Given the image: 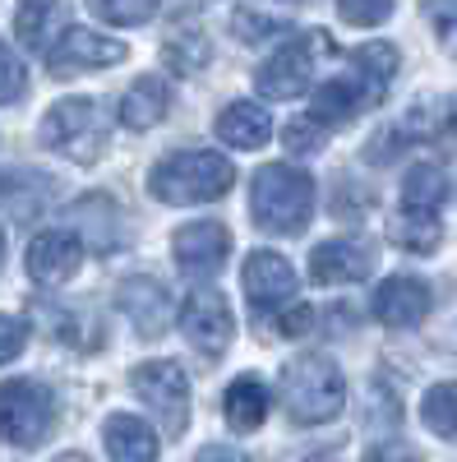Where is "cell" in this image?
<instances>
[{
    "mask_svg": "<svg viewBox=\"0 0 457 462\" xmlns=\"http://www.w3.org/2000/svg\"><path fill=\"white\" fill-rule=\"evenodd\" d=\"M398 74V51L388 42H365L352 51V69L315 88V121L319 125H347L374 102H384Z\"/></svg>",
    "mask_w": 457,
    "mask_h": 462,
    "instance_id": "obj_1",
    "label": "cell"
},
{
    "mask_svg": "<svg viewBox=\"0 0 457 462\" xmlns=\"http://www.w3.org/2000/svg\"><path fill=\"white\" fill-rule=\"evenodd\" d=\"M250 213L273 236H300L315 217V180L287 162L259 167L250 189Z\"/></svg>",
    "mask_w": 457,
    "mask_h": 462,
    "instance_id": "obj_2",
    "label": "cell"
},
{
    "mask_svg": "<svg viewBox=\"0 0 457 462\" xmlns=\"http://www.w3.org/2000/svg\"><path fill=\"white\" fill-rule=\"evenodd\" d=\"M232 180H236V167L222 152L185 148V152H171V158H162L152 167L148 189L162 204H213L232 189Z\"/></svg>",
    "mask_w": 457,
    "mask_h": 462,
    "instance_id": "obj_3",
    "label": "cell"
},
{
    "mask_svg": "<svg viewBox=\"0 0 457 462\" xmlns=\"http://www.w3.org/2000/svg\"><path fill=\"white\" fill-rule=\"evenodd\" d=\"M282 402L300 426H324L347 407V379L328 356H300L282 370Z\"/></svg>",
    "mask_w": 457,
    "mask_h": 462,
    "instance_id": "obj_4",
    "label": "cell"
},
{
    "mask_svg": "<svg viewBox=\"0 0 457 462\" xmlns=\"http://www.w3.org/2000/svg\"><path fill=\"white\" fill-rule=\"evenodd\" d=\"M106 134H111V121L93 97H65L42 121V139L74 162H97L106 148Z\"/></svg>",
    "mask_w": 457,
    "mask_h": 462,
    "instance_id": "obj_5",
    "label": "cell"
},
{
    "mask_svg": "<svg viewBox=\"0 0 457 462\" xmlns=\"http://www.w3.org/2000/svg\"><path fill=\"white\" fill-rule=\"evenodd\" d=\"M319 56H333V42L315 28V32L296 37V42H287L278 56L263 60V69L254 74V88H259L263 97H273V102L300 97L305 88L315 84V60H319Z\"/></svg>",
    "mask_w": 457,
    "mask_h": 462,
    "instance_id": "obj_6",
    "label": "cell"
},
{
    "mask_svg": "<svg viewBox=\"0 0 457 462\" xmlns=\"http://www.w3.org/2000/svg\"><path fill=\"white\" fill-rule=\"evenodd\" d=\"M51 393L32 379H10L0 383V439H10L14 448H32L42 444L51 430Z\"/></svg>",
    "mask_w": 457,
    "mask_h": 462,
    "instance_id": "obj_7",
    "label": "cell"
},
{
    "mask_svg": "<svg viewBox=\"0 0 457 462\" xmlns=\"http://www.w3.org/2000/svg\"><path fill=\"white\" fill-rule=\"evenodd\" d=\"M130 383H134V393L158 411L167 435H185V426H189V374L176 361H143V365H134Z\"/></svg>",
    "mask_w": 457,
    "mask_h": 462,
    "instance_id": "obj_8",
    "label": "cell"
},
{
    "mask_svg": "<svg viewBox=\"0 0 457 462\" xmlns=\"http://www.w3.org/2000/svg\"><path fill=\"white\" fill-rule=\"evenodd\" d=\"M232 305H226L222 291H189V300L180 305V333L185 342L204 356H222L232 346Z\"/></svg>",
    "mask_w": 457,
    "mask_h": 462,
    "instance_id": "obj_9",
    "label": "cell"
},
{
    "mask_svg": "<svg viewBox=\"0 0 457 462\" xmlns=\"http://www.w3.org/2000/svg\"><path fill=\"white\" fill-rule=\"evenodd\" d=\"M245 296H250L259 319L282 310V305L296 300V268L282 254H273V250H254L245 259Z\"/></svg>",
    "mask_w": 457,
    "mask_h": 462,
    "instance_id": "obj_10",
    "label": "cell"
},
{
    "mask_svg": "<svg viewBox=\"0 0 457 462\" xmlns=\"http://www.w3.org/2000/svg\"><path fill=\"white\" fill-rule=\"evenodd\" d=\"M171 250H176V263L185 268L189 278H213L217 268L226 263V250H232V231H226L222 222H213V217L189 222V226L176 231Z\"/></svg>",
    "mask_w": 457,
    "mask_h": 462,
    "instance_id": "obj_11",
    "label": "cell"
},
{
    "mask_svg": "<svg viewBox=\"0 0 457 462\" xmlns=\"http://www.w3.org/2000/svg\"><path fill=\"white\" fill-rule=\"evenodd\" d=\"M125 60V47L111 42V37L93 32V28H65V37L47 51V65L56 79H69L79 69H102V65H116Z\"/></svg>",
    "mask_w": 457,
    "mask_h": 462,
    "instance_id": "obj_12",
    "label": "cell"
},
{
    "mask_svg": "<svg viewBox=\"0 0 457 462\" xmlns=\"http://www.w3.org/2000/svg\"><path fill=\"white\" fill-rule=\"evenodd\" d=\"M84 263V241L74 231H42L28 245V273L42 287H65Z\"/></svg>",
    "mask_w": 457,
    "mask_h": 462,
    "instance_id": "obj_13",
    "label": "cell"
},
{
    "mask_svg": "<svg viewBox=\"0 0 457 462\" xmlns=\"http://www.w3.org/2000/svg\"><path fill=\"white\" fill-rule=\"evenodd\" d=\"M374 273V245L370 241H324L310 254V278L319 287H337V282H365Z\"/></svg>",
    "mask_w": 457,
    "mask_h": 462,
    "instance_id": "obj_14",
    "label": "cell"
},
{
    "mask_svg": "<svg viewBox=\"0 0 457 462\" xmlns=\"http://www.w3.org/2000/svg\"><path fill=\"white\" fill-rule=\"evenodd\" d=\"M430 287L421 278H411V273H398L388 278L384 287L374 291V319L379 324H388V328H416L425 315H430Z\"/></svg>",
    "mask_w": 457,
    "mask_h": 462,
    "instance_id": "obj_15",
    "label": "cell"
},
{
    "mask_svg": "<svg viewBox=\"0 0 457 462\" xmlns=\"http://www.w3.org/2000/svg\"><path fill=\"white\" fill-rule=\"evenodd\" d=\"M213 130H217L222 143H232V148H241V152H254V148L269 143L273 121H269V106H259V102H232V106L217 116Z\"/></svg>",
    "mask_w": 457,
    "mask_h": 462,
    "instance_id": "obj_16",
    "label": "cell"
},
{
    "mask_svg": "<svg viewBox=\"0 0 457 462\" xmlns=\"http://www.w3.org/2000/svg\"><path fill=\"white\" fill-rule=\"evenodd\" d=\"M116 305L134 319V328L139 333H152L158 337L162 328H167V291L152 282V278H130V282H121V291H116Z\"/></svg>",
    "mask_w": 457,
    "mask_h": 462,
    "instance_id": "obj_17",
    "label": "cell"
},
{
    "mask_svg": "<svg viewBox=\"0 0 457 462\" xmlns=\"http://www.w3.org/2000/svg\"><path fill=\"white\" fill-rule=\"evenodd\" d=\"M167 106H171L167 84L152 79V74H143V79H134V84L125 88V97H121V125H130V130H152V125L167 116Z\"/></svg>",
    "mask_w": 457,
    "mask_h": 462,
    "instance_id": "obj_18",
    "label": "cell"
},
{
    "mask_svg": "<svg viewBox=\"0 0 457 462\" xmlns=\"http://www.w3.org/2000/svg\"><path fill=\"white\" fill-rule=\"evenodd\" d=\"M222 416H226V426L241 430V435L259 430L263 416H269V389H263L254 374H241L232 389H226V398H222Z\"/></svg>",
    "mask_w": 457,
    "mask_h": 462,
    "instance_id": "obj_19",
    "label": "cell"
},
{
    "mask_svg": "<svg viewBox=\"0 0 457 462\" xmlns=\"http://www.w3.org/2000/svg\"><path fill=\"white\" fill-rule=\"evenodd\" d=\"M106 453L116 462H158V435L139 416H111L106 420Z\"/></svg>",
    "mask_w": 457,
    "mask_h": 462,
    "instance_id": "obj_20",
    "label": "cell"
},
{
    "mask_svg": "<svg viewBox=\"0 0 457 462\" xmlns=\"http://www.w3.org/2000/svg\"><path fill=\"white\" fill-rule=\"evenodd\" d=\"M443 199H448V180H443L439 167L421 162V167L407 171V180H402V213H425V217H434Z\"/></svg>",
    "mask_w": 457,
    "mask_h": 462,
    "instance_id": "obj_21",
    "label": "cell"
},
{
    "mask_svg": "<svg viewBox=\"0 0 457 462\" xmlns=\"http://www.w3.org/2000/svg\"><path fill=\"white\" fill-rule=\"evenodd\" d=\"M65 5H19V14H14V32H19V42L28 47V51H51L56 47V28L65 23Z\"/></svg>",
    "mask_w": 457,
    "mask_h": 462,
    "instance_id": "obj_22",
    "label": "cell"
},
{
    "mask_svg": "<svg viewBox=\"0 0 457 462\" xmlns=\"http://www.w3.org/2000/svg\"><path fill=\"white\" fill-rule=\"evenodd\" d=\"M439 236H443L439 217H425V213H402V217H393V222H388V241H393V245H402V250H416V254L434 250V245H439Z\"/></svg>",
    "mask_w": 457,
    "mask_h": 462,
    "instance_id": "obj_23",
    "label": "cell"
},
{
    "mask_svg": "<svg viewBox=\"0 0 457 462\" xmlns=\"http://www.w3.org/2000/svg\"><path fill=\"white\" fill-rule=\"evenodd\" d=\"M421 416L439 439H457V383H434L421 402Z\"/></svg>",
    "mask_w": 457,
    "mask_h": 462,
    "instance_id": "obj_24",
    "label": "cell"
},
{
    "mask_svg": "<svg viewBox=\"0 0 457 462\" xmlns=\"http://www.w3.org/2000/svg\"><path fill=\"white\" fill-rule=\"evenodd\" d=\"M162 60H167V69H176V74H189V69H199L204 60H208V37L204 32H171L167 37V47H162Z\"/></svg>",
    "mask_w": 457,
    "mask_h": 462,
    "instance_id": "obj_25",
    "label": "cell"
},
{
    "mask_svg": "<svg viewBox=\"0 0 457 462\" xmlns=\"http://www.w3.org/2000/svg\"><path fill=\"white\" fill-rule=\"evenodd\" d=\"M232 28L241 42H263V37H273L282 28V14L278 10H259V5H236L232 10Z\"/></svg>",
    "mask_w": 457,
    "mask_h": 462,
    "instance_id": "obj_26",
    "label": "cell"
},
{
    "mask_svg": "<svg viewBox=\"0 0 457 462\" xmlns=\"http://www.w3.org/2000/svg\"><path fill=\"white\" fill-rule=\"evenodd\" d=\"M282 139H287V152H296V158H310V152L324 148V125L315 121V116H296V121H287Z\"/></svg>",
    "mask_w": 457,
    "mask_h": 462,
    "instance_id": "obj_27",
    "label": "cell"
},
{
    "mask_svg": "<svg viewBox=\"0 0 457 462\" xmlns=\"http://www.w3.org/2000/svg\"><path fill=\"white\" fill-rule=\"evenodd\" d=\"M93 14H97V19H106V23H152V19H158V5H125V0H97Z\"/></svg>",
    "mask_w": 457,
    "mask_h": 462,
    "instance_id": "obj_28",
    "label": "cell"
},
{
    "mask_svg": "<svg viewBox=\"0 0 457 462\" xmlns=\"http://www.w3.org/2000/svg\"><path fill=\"white\" fill-rule=\"evenodd\" d=\"M23 88H28V74H23V65L14 60V51L0 42V102H19L23 97Z\"/></svg>",
    "mask_w": 457,
    "mask_h": 462,
    "instance_id": "obj_29",
    "label": "cell"
},
{
    "mask_svg": "<svg viewBox=\"0 0 457 462\" xmlns=\"http://www.w3.org/2000/svg\"><path fill=\"white\" fill-rule=\"evenodd\" d=\"M23 346H28V328H23V319L0 315V365L14 361V356L23 352Z\"/></svg>",
    "mask_w": 457,
    "mask_h": 462,
    "instance_id": "obj_30",
    "label": "cell"
},
{
    "mask_svg": "<svg viewBox=\"0 0 457 462\" xmlns=\"http://www.w3.org/2000/svg\"><path fill=\"white\" fill-rule=\"evenodd\" d=\"M388 14H393V5H361V0H342V5H337V19H347V23H365V28L384 23Z\"/></svg>",
    "mask_w": 457,
    "mask_h": 462,
    "instance_id": "obj_31",
    "label": "cell"
},
{
    "mask_svg": "<svg viewBox=\"0 0 457 462\" xmlns=\"http://www.w3.org/2000/svg\"><path fill=\"white\" fill-rule=\"evenodd\" d=\"M430 19L439 28V42L448 56H457V5H430Z\"/></svg>",
    "mask_w": 457,
    "mask_h": 462,
    "instance_id": "obj_32",
    "label": "cell"
},
{
    "mask_svg": "<svg viewBox=\"0 0 457 462\" xmlns=\"http://www.w3.org/2000/svg\"><path fill=\"white\" fill-rule=\"evenodd\" d=\"M365 462H421V453H416L411 444H402V439H388V444H374L365 453Z\"/></svg>",
    "mask_w": 457,
    "mask_h": 462,
    "instance_id": "obj_33",
    "label": "cell"
},
{
    "mask_svg": "<svg viewBox=\"0 0 457 462\" xmlns=\"http://www.w3.org/2000/svg\"><path fill=\"white\" fill-rule=\"evenodd\" d=\"M310 324H315V310H310V305H291V310L278 315V333H287V337L310 333Z\"/></svg>",
    "mask_w": 457,
    "mask_h": 462,
    "instance_id": "obj_34",
    "label": "cell"
},
{
    "mask_svg": "<svg viewBox=\"0 0 457 462\" xmlns=\"http://www.w3.org/2000/svg\"><path fill=\"white\" fill-rule=\"evenodd\" d=\"M199 462H245L236 448H226V444H213V448H204L199 453Z\"/></svg>",
    "mask_w": 457,
    "mask_h": 462,
    "instance_id": "obj_35",
    "label": "cell"
},
{
    "mask_svg": "<svg viewBox=\"0 0 457 462\" xmlns=\"http://www.w3.org/2000/svg\"><path fill=\"white\" fill-rule=\"evenodd\" d=\"M56 462H88V457H84V453H60Z\"/></svg>",
    "mask_w": 457,
    "mask_h": 462,
    "instance_id": "obj_36",
    "label": "cell"
},
{
    "mask_svg": "<svg viewBox=\"0 0 457 462\" xmlns=\"http://www.w3.org/2000/svg\"><path fill=\"white\" fill-rule=\"evenodd\" d=\"M0 268H5V231H0Z\"/></svg>",
    "mask_w": 457,
    "mask_h": 462,
    "instance_id": "obj_37",
    "label": "cell"
},
{
    "mask_svg": "<svg viewBox=\"0 0 457 462\" xmlns=\"http://www.w3.org/2000/svg\"><path fill=\"white\" fill-rule=\"evenodd\" d=\"M315 462H328V457H315Z\"/></svg>",
    "mask_w": 457,
    "mask_h": 462,
    "instance_id": "obj_38",
    "label": "cell"
}]
</instances>
